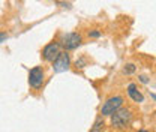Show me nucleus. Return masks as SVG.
I'll return each instance as SVG.
<instances>
[{
	"instance_id": "8",
	"label": "nucleus",
	"mask_w": 156,
	"mask_h": 132,
	"mask_svg": "<svg viewBox=\"0 0 156 132\" xmlns=\"http://www.w3.org/2000/svg\"><path fill=\"white\" fill-rule=\"evenodd\" d=\"M104 129H105V122H104V117H102V116H99V117H96V120H95L93 126L90 128V131L89 132H102Z\"/></svg>"
},
{
	"instance_id": "14",
	"label": "nucleus",
	"mask_w": 156,
	"mask_h": 132,
	"mask_svg": "<svg viewBox=\"0 0 156 132\" xmlns=\"http://www.w3.org/2000/svg\"><path fill=\"white\" fill-rule=\"evenodd\" d=\"M138 132H149V131H144V129H141V131H138Z\"/></svg>"
},
{
	"instance_id": "10",
	"label": "nucleus",
	"mask_w": 156,
	"mask_h": 132,
	"mask_svg": "<svg viewBox=\"0 0 156 132\" xmlns=\"http://www.w3.org/2000/svg\"><path fill=\"white\" fill-rule=\"evenodd\" d=\"M89 38H101V32H99V30H92V32H89Z\"/></svg>"
},
{
	"instance_id": "6",
	"label": "nucleus",
	"mask_w": 156,
	"mask_h": 132,
	"mask_svg": "<svg viewBox=\"0 0 156 132\" xmlns=\"http://www.w3.org/2000/svg\"><path fill=\"white\" fill-rule=\"evenodd\" d=\"M60 45H58V42H50V44H47L45 47H44V50H42V57H44V60H47V62H54L57 56L62 53L60 51Z\"/></svg>"
},
{
	"instance_id": "12",
	"label": "nucleus",
	"mask_w": 156,
	"mask_h": 132,
	"mask_svg": "<svg viewBox=\"0 0 156 132\" xmlns=\"http://www.w3.org/2000/svg\"><path fill=\"white\" fill-rule=\"evenodd\" d=\"M140 81H141L143 84H147V83H149V78H147L146 75H141L140 77Z\"/></svg>"
},
{
	"instance_id": "2",
	"label": "nucleus",
	"mask_w": 156,
	"mask_h": 132,
	"mask_svg": "<svg viewBox=\"0 0 156 132\" xmlns=\"http://www.w3.org/2000/svg\"><path fill=\"white\" fill-rule=\"evenodd\" d=\"M81 42H83V36L77 32H71V33H63L60 36L58 45L65 51H72V50H75L81 45Z\"/></svg>"
},
{
	"instance_id": "9",
	"label": "nucleus",
	"mask_w": 156,
	"mask_h": 132,
	"mask_svg": "<svg viewBox=\"0 0 156 132\" xmlns=\"http://www.w3.org/2000/svg\"><path fill=\"white\" fill-rule=\"evenodd\" d=\"M136 71V66L134 63H128V65H125V68H123V74H126V75H131V74H134Z\"/></svg>"
},
{
	"instance_id": "11",
	"label": "nucleus",
	"mask_w": 156,
	"mask_h": 132,
	"mask_svg": "<svg viewBox=\"0 0 156 132\" xmlns=\"http://www.w3.org/2000/svg\"><path fill=\"white\" fill-rule=\"evenodd\" d=\"M6 39H8V35H6L5 32H0V44H2V42H5Z\"/></svg>"
},
{
	"instance_id": "13",
	"label": "nucleus",
	"mask_w": 156,
	"mask_h": 132,
	"mask_svg": "<svg viewBox=\"0 0 156 132\" xmlns=\"http://www.w3.org/2000/svg\"><path fill=\"white\" fill-rule=\"evenodd\" d=\"M152 98H153V99H155V101H156V95H153V93H152Z\"/></svg>"
},
{
	"instance_id": "7",
	"label": "nucleus",
	"mask_w": 156,
	"mask_h": 132,
	"mask_svg": "<svg viewBox=\"0 0 156 132\" xmlns=\"http://www.w3.org/2000/svg\"><path fill=\"white\" fill-rule=\"evenodd\" d=\"M128 95H129V98H131L134 102H138V104L144 102V95L138 90L136 84H134V83H131V84L128 86Z\"/></svg>"
},
{
	"instance_id": "5",
	"label": "nucleus",
	"mask_w": 156,
	"mask_h": 132,
	"mask_svg": "<svg viewBox=\"0 0 156 132\" xmlns=\"http://www.w3.org/2000/svg\"><path fill=\"white\" fill-rule=\"evenodd\" d=\"M69 66H71V57L68 54V51H62L57 56V59L53 62V71L57 72V74L68 71Z\"/></svg>"
},
{
	"instance_id": "1",
	"label": "nucleus",
	"mask_w": 156,
	"mask_h": 132,
	"mask_svg": "<svg viewBox=\"0 0 156 132\" xmlns=\"http://www.w3.org/2000/svg\"><path fill=\"white\" fill-rule=\"evenodd\" d=\"M111 117V126L116 129H125L131 125L134 114L129 108H119L114 114L110 116Z\"/></svg>"
},
{
	"instance_id": "3",
	"label": "nucleus",
	"mask_w": 156,
	"mask_h": 132,
	"mask_svg": "<svg viewBox=\"0 0 156 132\" xmlns=\"http://www.w3.org/2000/svg\"><path fill=\"white\" fill-rule=\"evenodd\" d=\"M122 105H123V98L122 96H111L110 99H107L104 102V105L101 108V116L102 117L111 116V114L116 113L119 108H122Z\"/></svg>"
},
{
	"instance_id": "4",
	"label": "nucleus",
	"mask_w": 156,
	"mask_h": 132,
	"mask_svg": "<svg viewBox=\"0 0 156 132\" xmlns=\"http://www.w3.org/2000/svg\"><path fill=\"white\" fill-rule=\"evenodd\" d=\"M44 78L45 72L42 66H35L29 71V86L32 89H41V86L44 84Z\"/></svg>"
}]
</instances>
